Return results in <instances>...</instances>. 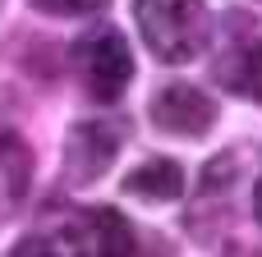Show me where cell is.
<instances>
[{
    "label": "cell",
    "mask_w": 262,
    "mask_h": 257,
    "mask_svg": "<svg viewBox=\"0 0 262 257\" xmlns=\"http://www.w3.org/2000/svg\"><path fill=\"white\" fill-rule=\"evenodd\" d=\"M134 18L161 64H184L207 41V0H134Z\"/></svg>",
    "instance_id": "6da1fadb"
},
{
    "label": "cell",
    "mask_w": 262,
    "mask_h": 257,
    "mask_svg": "<svg viewBox=\"0 0 262 257\" xmlns=\"http://www.w3.org/2000/svg\"><path fill=\"white\" fill-rule=\"evenodd\" d=\"M74 69L83 78V87L97 97V101H115L129 78H134V55H129V41L115 32V28H92L88 37L74 41Z\"/></svg>",
    "instance_id": "7a4b0ae2"
},
{
    "label": "cell",
    "mask_w": 262,
    "mask_h": 257,
    "mask_svg": "<svg viewBox=\"0 0 262 257\" xmlns=\"http://www.w3.org/2000/svg\"><path fill=\"white\" fill-rule=\"evenodd\" d=\"M216 120V101L193 87V83H166L152 97V124L161 133H180V138H203Z\"/></svg>",
    "instance_id": "3957f363"
},
{
    "label": "cell",
    "mask_w": 262,
    "mask_h": 257,
    "mask_svg": "<svg viewBox=\"0 0 262 257\" xmlns=\"http://www.w3.org/2000/svg\"><path fill=\"white\" fill-rule=\"evenodd\" d=\"M120 152V129L115 124H97V120H83L69 129V143H64V175L74 184H92L111 156Z\"/></svg>",
    "instance_id": "277c9868"
},
{
    "label": "cell",
    "mask_w": 262,
    "mask_h": 257,
    "mask_svg": "<svg viewBox=\"0 0 262 257\" xmlns=\"http://www.w3.org/2000/svg\"><path fill=\"white\" fill-rule=\"evenodd\" d=\"M124 193L147 198V202H175L184 193V170L170 156H152L147 166H138V170L124 175Z\"/></svg>",
    "instance_id": "5b68a950"
},
{
    "label": "cell",
    "mask_w": 262,
    "mask_h": 257,
    "mask_svg": "<svg viewBox=\"0 0 262 257\" xmlns=\"http://www.w3.org/2000/svg\"><path fill=\"white\" fill-rule=\"evenodd\" d=\"M83 244L92 248V257H134L138 253V235H134V225L120 216V212H92L88 216V235H83Z\"/></svg>",
    "instance_id": "8992f818"
},
{
    "label": "cell",
    "mask_w": 262,
    "mask_h": 257,
    "mask_svg": "<svg viewBox=\"0 0 262 257\" xmlns=\"http://www.w3.org/2000/svg\"><path fill=\"white\" fill-rule=\"evenodd\" d=\"M37 257H92V248L83 239H32Z\"/></svg>",
    "instance_id": "52a82bcc"
},
{
    "label": "cell",
    "mask_w": 262,
    "mask_h": 257,
    "mask_svg": "<svg viewBox=\"0 0 262 257\" xmlns=\"http://www.w3.org/2000/svg\"><path fill=\"white\" fill-rule=\"evenodd\" d=\"M32 5L46 14H97V9H106V0H32Z\"/></svg>",
    "instance_id": "ba28073f"
},
{
    "label": "cell",
    "mask_w": 262,
    "mask_h": 257,
    "mask_svg": "<svg viewBox=\"0 0 262 257\" xmlns=\"http://www.w3.org/2000/svg\"><path fill=\"white\" fill-rule=\"evenodd\" d=\"M239 87L262 101V46H253V51L244 55V78H239Z\"/></svg>",
    "instance_id": "9c48e42d"
},
{
    "label": "cell",
    "mask_w": 262,
    "mask_h": 257,
    "mask_svg": "<svg viewBox=\"0 0 262 257\" xmlns=\"http://www.w3.org/2000/svg\"><path fill=\"white\" fill-rule=\"evenodd\" d=\"M253 216L262 221V179H258V189H253Z\"/></svg>",
    "instance_id": "30bf717a"
}]
</instances>
